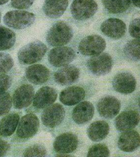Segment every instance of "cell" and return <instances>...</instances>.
<instances>
[{
	"mask_svg": "<svg viewBox=\"0 0 140 157\" xmlns=\"http://www.w3.org/2000/svg\"><path fill=\"white\" fill-rule=\"evenodd\" d=\"M15 41L16 36L13 31L5 27H0V51L12 48Z\"/></svg>",
	"mask_w": 140,
	"mask_h": 157,
	"instance_id": "484cf974",
	"label": "cell"
},
{
	"mask_svg": "<svg viewBox=\"0 0 140 157\" xmlns=\"http://www.w3.org/2000/svg\"><path fill=\"white\" fill-rule=\"evenodd\" d=\"M68 5V0H45L43 10L48 17L57 18L63 15Z\"/></svg>",
	"mask_w": 140,
	"mask_h": 157,
	"instance_id": "7402d4cb",
	"label": "cell"
},
{
	"mask_svg": "<svg viewBox=\"0 0 140 157\" xmlns=\"http://www.w3.org/2000/svg\"><path fill=\"white\" fill-rule=\"evenodd\" d=\"M47 51V48L43 43L34 41L20 49L18 52V60L22 64H32L40 61Z\"/></svg>",
	"mask_w": 140,
	"mask_h": 157,
	"instance_id": "7a4b0ae2",
	"label": "cell"
},
{
	"mask_svg": "<svg viewBox=\"0 0 140 157\" xmlns=\"http://www.w3.org/2000/svg\"><path fill=\"white\" fill-rule=\"evenodd\" d=\"M75 51L68 47H57L52 48L48 54L49 62L55 67L66 66L75 59Z\"/></svg>",
	"mask_w": 140,
	"mask_h": 157,
	"instance_id": "ba28073f",
	"label": "cell"
},
{
	"mask_svg": "<svg viewBox=\"0 0 140 157\" xmlns=\"http://www.w3.org/2000/svg\"><path fill=\"white\" fill-rule=\"evenodd\" d=\"M19 121V116L17 113H10L6 116L0 121V136H12L16 130Z\"/></svg>",
	"mask_w": 140,
	"mask_h": 157,
	"instance_id": "cb8c5ba5",
	"label": "cell"
},
{
	"mask_svg": "<svg viewBox=\"0 0 140 157\" xmlns=\"http://www.w3.org/2000/svg\"><path fill=\"white\" fill-rule=\"evenodd\" d=\"M98 10L94 0H74L70 6L73 17L78 21H84L93 17Z\"/></svg>",
	"mask_w": 140,
	"mask_h": 157,
	"instance_id": "8992f818",
	"label": "cell"
},
{
	"mask_svg": "<svg viewBox=\"0 0 140 157\" xmlns=\"http://www.w3.org/2000/svg\"><path fill=\"white\" fill-rule=\"evenodd\" d=\"M110 152L108 147L103 144H96L91 147L88 151V157H107L110 156Z\"/></svg>",
	"mask_w": 140,
	"mask_h": 157,
	"instance_id": "83f0119b",
	"label": "cell"
},
{
	"mask_svg": "<svg viewBox=\"0 0 140 157\" xmlns=\"http://www.w3.org/2000/svg\"><path fill=\"white\" fill-rule=\"evenodd\" d=\"M57 97V91L55 89L50 86H43L34 94L33 106L37 109H44L53 104Z\"/></svg>",
	"mask_w": 140,
	"mask_h": 157,
	"instance_id": "2e32d148",
	"label": "cell"
},
{
	"mask_svg": "<svg viewBox=\"0 0 140 157\" xmlns=\"http://www.w3.org/2000/svg\"><path fill=\"white\" fill-rule=\"evenodd\" d=\"M121 103L114 96H107L99 100L97 104V110L101 116L111 119L119 113Z\"/></svg>",
	"mask_w": 140,
	"mask_h": 157,
	"instance_id": "30bf717a",
	"label": "cell"
},
{
	"mask_svg": "<svg viewBox=\"0 0 140 157\" xmlns=\"http://www.w3.org/2000/svg\"><path fill=\"white\" fill-rule=\"evenodd\" d=\"M101 30L107 37L113 39H119L125 34L126 25L120 19L110 18L102 23Z\"/></svg>",
	"mask_w": 140,
	"mask_h": 157,
	"instance_id": "9a60e30c",
	"label": "cell"
},
{
	"mask_svg": "<svg viewBox=\"0 0 140 157\" xmlns=\"http://www.w3.org/2000/svg\"><path fill=\"white\" fill-rule=\"evenodd\" d=\"M73 36L70 26L64 21L56 22L49 31L46 40L52 47H61L68 44Z\"/></svg>",
	"mask_w": 140,
	"mask_h": 157,
	"instance_id": "6da1fadb",
	"label": "cell"
},
{
	"mask_svg": "<svg viewBox=\"0 0 140 157\" xmlns=\"http://www.w3.org/2000/svg\"><path fill=\"white\" fill-rule=\"evenodd\" d=\"M140 144L139 133L132 129L123 132L119 137L117 145L121 151L132 152L139 148Z\"/></svg>",
	"mask_w": 140,
	"mask_h": 157,
	"instance_id": "d6986e66",
	"label": "cell"
},
{
	"mask_svg": "<svg viewBox=\"0 0 140 157\" xmlns=\"http://www.w3.org/2000/svg\"><path fill=\"white\" fill-rule=\"evenodd\" d=\"M9 149L10 145L9 143L0 138V157L5 156Z\"/></svg>",
	"mask_w": 140,
	"mask_h": 157,
	"instance_id": "e575fe53",
	"label": "cell"
},
{
	"mask_svg": "<svg viewBox=\"0 0 140 157\" xmlns=\"http://www.w3.org/2000/svg\"><path fill=\"white\" fill-rule=\"evenodd\" d=\"M39 125V120L37 116L33 113L26 114L19 121L17 136L21 139L31 138L38 132Z\"/></svg>",
	"mask_w": 140,
	"mask_h": 157,
	"instance_id": "52a82bcc",
	"label": "cell"
},
{
	"mask_svg": "<svg viewBox=\"0 0 140 157\" xmlns=\"http://www.w3.org/2000/svg\"><path fill=\"white\" fill-rule=\"evenodd\" d=\"M65 111L63 105L52 104L46 108L42 115V123L45 127L54 128L60 125L65 117Z\"/></svg>",
	"mask_w": 140,
	"mask_h": 157,
	"instance_id": "9c48e42d",
	"label": "cell"
},
{
	"mask_svg": "<svg viewBox=\"0 0 140 157\" xmlns=\"http://www.w3.org/2000/svg\"><path fill=\"white\" fill-rule=\"evenodd\" d=\"M140 39H134L128 42L124 48L126 57L132 61L140 60Z\"/></svg>",
	"mask_w": 140,
	"mask_h": 157,
	"instance_id": "4316f807",
	"label": "cell"
},
{
	"mask_svg": "<svg viewBox=\"0 0 140 157\" xmlns=\"http://www.w3.org/2000/svg\"><path fill=\"white\" fill-rule=\"evenodd\" d=\"M35 0H11V5L18 9H27L30 8Z\"/></svg>",
	"mask_w": 140,
	"mask_h": 157,
	"instance_id": "836d02e7",
	"label": "cell"
},
{
	"mask_svg": "<svg viewBox=\"0 0 140 157\" xmlns=\"http://www.w3.org/2000/svg\"><path fill=\"white\" fill-rule=\"evenodd\" d=\"M57 157H73V156L68 154H60L56 155Z\"/></svg>",
	"mask_w": 140,
	"mask_h": 157,
	"instance_id": "8d00e7d4",
	"label": "cell"
},
{
	"mask_svg": "<svg viewBox=\"0 0 140 157\" xmlns=\"http://www.w3.org/2000/svg\"><path fill=\"white\" fill-rule=\"evenodd\" d=\"M94 113L95 108L92 103L85 101L74 107L72 113V118L77 124H85L93 119Z\"/></svg>",
	"mask_w": 140,
	"mask_h": 157,
	"instance_id": "e0dca14e",
	"label": "cell"
},
{
	"mask_svg": "<svg viewBox=\"0 0 140 157\" xmlns=\"http://www.w3.org/2000/svg\"><path fill=\"white\" fill-rule=\"evenodd\" d=\"M25 76L30 82L34 85H40L45 84L48 81L50 72L43 65H32L26 69Z\"/></svg>",
	"mask_w": 140,
	"mask_h": 157,
	"instance_id": "44dd1931",
	"label": "cell"
},
{
	"mask_svg": "<svg viewBox=\"0 0 140 157\" xmlns=\"http://www.w3.org/2000/svg\"><path fill=\"white\" fill-rule=\"evenodd\" d=\"M46 155L47 151L45 147L38 144L31 146L23 153L24 157H45Z\"/></svg>",
	"mask_w": 140,
	"mask_h": 157,
	"instance_id": "4dcf8cb0",
	"label": "cell"
},
{
	"mask_svg": "<svg viewBox=\"0 0 140 157\" xmlns=\"http://www.w3.org/2000/svg\"><path fill=\"white\" fill-rule=\"evenodd\" d=\"M110 132V125L104 121H97L92 123L87 129V133L90 140L99 142L104 140Z\"/></svg>",
	"mask_w": 140,
	"mask_h": 157,
	"instance_id": "603a6c76",
	"label": "cell"
},
{
	"mask_svg": "<svg viewBox=\"0 0 140 157\" xmlns=\"http://www.w3.org/2000/svg\"><path fill=\"white\" fill-rule=\"evenodd\" d=\"M1 13L0 12V22H1Z\"/></svg>",
	"mask_w": 140,
	"mask_h": 157,
	"instance_id": "f35d334b",
	"label": "cell"
},
{
	"mask_svg": "<svg viewBox=\"0 0 140 157\" xmlns=\"http://www.w3.org/2000/svg\"><path fill=\"white\" fill-rule=\"evenodd\" d=\"M106 47V41L103 38L98 35H93L81 40L78 50L83 56H93L102 53Z\"/></svg>",
	"mask_w": 140,
	"mask_h": 157,
	"instance_id": "5b68a950",
	"label": "cell"
},
{
	"mask_svg": "<svg viewBox=\"0 0 140 157\" xmlns=\"http://www.w3.org/2000/svg\"><path fill=\"white\" fill-rule=\"evenodd\" d=\"M112 57L107 53L93 56L87 62V66L91 72L96 76H104L111 72L113 67Z\"/></svg>",
	"mask_w": 140,
	"mask_h": 157,
	"instance_id": "277c9868",
	"label": "cell"
},
{
	"mask_svg": "<svg viewBox=\"0 0 140 157\" xmlns=\"http://www.w3.org/2000/svg\"><path fill=\"white\" fill-rule=\"evenodd\" d=\"M12 79L10 76L5 74L0 75V94L5 93L11 86Z\"/></svg>",
	"mask_w": 140,
	"mask_h": 157,
	"instance_id": "d6a6232c",
	"label": "cell"
},
{
	"mask_svg": "<svg viewBox=\"0 0 140 157\" xmlns=\"http://www.w3.org/2000/svg\"><path fill=\"white\" fill-rule=\"evenodd\" d=\"M35 94L34 87L30 85H23L15 90L12 98L15 109H21L29 106L33 101Z\"/></svg>",
	"mask_w": 140,
	"mask_h": 157,
	"instance_id": "8fae6325",
	"label": "cell"
},
{
	"mask_svg": "<svg viewBox=\"0 0 140 157\" xmlns=\"http://www.w3.org/2000/svg\"><path fill=\"white\" fill-rule=\"evenodd\" d=\"M130 1L135 6L138 8L140 7V0H130Z\"/></svg>",
	"mask_w": 140,
	"mask_h": 157,
	"instance_id": "d590c367",
	"label": "cell"
},
{
	"mask_svg": "<svg viewBox=\"0 0 140 157\" xmlns=\"http://www.w3.org/2000/svg\"><path fill=\"white\" fill-rule=\"evenodd\" d=\"M80 76V70L72 65L63 66L55 72L54 80L59 85H70L77 81Z\"/></svg>",
	"mask_w": 140,
	"mask_h": 157,
	"instance_id": "ac0fdd59",
	"label": "cell"
},
{
	"mask_svg": "<svg viewBox=\"0 0 140 157\" xmlns=\"http://www.w3.org/2000/svg\"><path fill=\"white\" fill-rule=\"evenodd\" d=\"M103 4L109 13L119 14L127 11L131 3L130 0H103Z\"/></svg>",
	"mask_w": 140,
	"mask_h": 157,
	"instance_id": "d4e9b609",
	"label": "cell"
},
{
	"mask_svg": "<svg viewBox=\"0 0 140 157\" xmlns=\"http://www.w3.org/2000/svg\"><path fill=\"white\" fill-rule=\"evenodd\" d=\"M9 1V0H0V5H3Z\"/></svg>",
	"mask_w": 140,
	"mask_h": 157,
	"instance_id": "74e56055",
	"label": "cell"
},
{
	"mask_svg": "<svg viewBox=\"0 0 140 157\" xmlns=\"http://www.w3.org/2000/svg\"><path fill=\"white\" fill-rule=\"evenodd\" d=\"M140 19H136L133 20L130 23L129 25V33L130 35L136 39H140Z\"/></svg>",
	"mask_w": 140,
	"mask_h": 157,
	"instance_id": "1f68e13d",
	"label": "cell"
},
{
	"mask_svg": "<svg viewBox=\"0 0 140 157\" xmlns=\"http://www.w3.org/2000/svg\"><path fill=\"white\" fill-rule=\"evenodd\" d=\"M35 20V16L32 13L19 10L8 12L3 18L6 26L17 30L27 28L34 22Z\"/></svg>",
	"mask_w": 140,
	"mask_h": 157,
	"instance_id": "3957f363",
	"label": "cell"
},
{
	"mask_svg": "<svg viewBox=\"0 0 140 157\" xmlns=\"http://www.w3.org/2000/svg\"><path fill=\"white\" fill-rule=\"evenodd\" d=\"M12 104V98L9 93L5 92L0 94V117L9 112Z\"/></svg>",
	"mask_w": 140,
	"mask_h": 157,
	"instance_id": "f1b7e54d",
	"label": "cell"
},
{
	"mask_svg": "<svg viewBox=\"0 0 140 157\" xmlns=\"http://www.w3.org/2000/svg\"><path fill=\"white\" fill-rule=\"evenodd\" d=\"M136 85V80L133 75L127 72L117 74L112 81L113 89L115 91L126 94L134 92Z\"/></svg>",
	"mask_w": 140,
	"mask_h": 157,
	"instance_id": "7c38bea8",
	"label": "cell"
},
{
	"mask_svg": "<svg viewBox=\"0 0 140 157\" xmlns=\"http://www.w3.org/2000/svg\"><path fill=\"white\" fill-rule=\"evenodd\" d=\"M78 139L74 133L65 132L56 138L54 148L59 154H69L74 152L77 148Z\"/></svg>",
	"mask_w": 140,
	"mask_h": 157,
	"instance_id": "4fadbf2b",
	"label": "cell"
},
{
	"mask_svg": "<svg viewBox=\"0 0 140 157\" xmlns=\"http://www.w3.org/2000/svg\"><path fill=\"white\" fill-rule=\"evenodd\" d=\"M140 116L137 111L130 109L122 112L115 119V125L119 132H123L133 129L137 126Z\"/></svg>",
	"mask_w": 140,
	"mask_h": 157,
	"instance_id": "5bb4252c",
	"label": "cell"
},
{
	"mask_svg": "<svg viewBox=\"0 0 140 157\" xmlns=\"http://www.w3.org/2000/svg\"><path fill=\"white\" fill-rule=\"evenodd\" d=\"M85 95V90L83 87L74 86L67 87L61 91L60 100L66 106H73L80 102Z\"/></svg>",
	"mask_w": 140,
	"mask_h": 157,
	"instance_id": "ffe728a7",
	"label": "cell"
},
{
	"mask_svg": "<svg viewBox=\"0 0 140 157\" xmlns=\"http://www.w3.org/2000/svg\"><path fill=\"white\" fill-rule=\"evenodd\" d=\"M14 64V60L9 54L0 52V74H3L10 71Z\"/></svg>",
	"mask_w": 140,
	"mask_h": 157,
	"instance_id": "f546056e",
	"label": "cell"
}]
</instances>
